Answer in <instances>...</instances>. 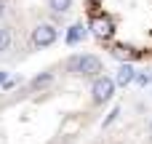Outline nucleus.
<instances>
[{"label": "nucleus", "mask_w": 152, "mask_h": 144, "mask_svg": "<svg viewBox=\"0 0 152 144\" xmlns=\"http://www.w3.org/2000/svg\"><path fill=\"white\" fill-rule=\"evenodd\" d=\"M67 72L91 77V75H99V72H102V61H99V56H94V53H77V56L67 59Z\"/></svg>", "instance_id": "obj_1"}, {"label": "nucleus", "mask_w": 152, "mask_h": 144, "mask_svg": "<svg viewBox=\"0 0 152 144\" xmlns=\"http://www.w3.org/2000/svg\"><path fill=\"white\" fill-rule=\"evenodd\" d=\"M56 37H59V32H56L53 24H37L32 29V45L35 48H48V45L56 43Z\"/></svg>", "instance_id": "obj_2"}, {"label": "nucleus", "mask_w": 152, "mask_h": 144, "mask_svg": "<svg viewBox=\"0 0 152 144\" xmlns=\"http://www.w3.org/2000/svg\"><path fill=\"white\" fill-rule=\"evenodd\" d=\"M112 94H115V80L112 77H96V83H94V102H110L112 99Z\"/></svg>", "instance_id": "obj_3"}, {"label": "nucleus", "mask_w": 152, "mask_h": 144, "mask_svg": "<svg viewBox=\"0 0 152 144\" xmlns=\"http://www.w3.org/2000/svg\"><path fill=\"white\" fill-rule=\"evenodd\" d=\"M91 29H94L99 37H112L115 24H112L110 16H94V19H91Z\"/></svg>", "instance_id": "obj_4"}, {"label": "nucleus", "mask_w": 152, "mask_h": 144, "mask_svg": "<svg viewBox=\"0 0 152 144\" xmlns=\"http://www.w3.org/2000/svg\"><path fill=\"white\" fill-rule=\"evenodd\" d=\"M134 80H136V72H134V67H131V64H120L115 83H118V86H128V83H134Z\"/></svg>", "instance_id": "obj_5"}, {"label": "nucleus", "mask_w": 152, "mask_h": 144, "mask_svg": "<svg viewBox=\"0 0 152 144\" xmlns=\"http://www.w3.org/2000/svg\"><path fill=\"white\" fill-rule=\"evenodd\" d=\"M83 37H86V27H83V24H72V27H69V32H67V37H64V40H67V43H69V45H75V43H80V40H83Z\"/></svg>", "instance_id": "obj_6"}, {"label": "nucleus", "mask_w": 152, "mask_h": 144, "mask_svg": "<svg viewBox=\"0 0 152 144\" xmlns=\"http://www.w3.org/2000/svg\"><path fill=\"white\" fill-rule=\"evenodd\" d=\"M48 5H51L53 13H67L72 8V0H48Z\"/></svg>", "instance_id": "obj_7"}, {"label": "nucleus", "mask_w": 152, "mask_h": 144, "mask_svg": "<svg viewBox=\"0 0 152 144\" xmlns=\"http://www.w3.org/2000/svg\"><path fill=\"white\" fill-rule=\"evenodd\" d=\"M112 53H115L118 59H131V56H134L136 51H134L131 45H115V48H112Z\"/></svg>", "instance_id": "obj_8"}, {"label": "nucleus", "mask_w": 152, "mask_h": 144, "mask_svg": "<svg viewBox=\"0 0 152 144\" xmlns=\"http://www.w3.org/2000/svg\"><path fill=\"white\" fill-rule=\"evenodd\" d=\"M8 45H11V29L0 27V51H8Z\"/></svg>", "instance_id": "obj_9"}, {"label": "nucleus", "mask_w": 152, "mask_h": 144, "mask_svg": "<svg viewBox=\"0 0 152 144\" xmlns=\"http://www.w3.org/2000/svg\"><path fill=\"white\" fill-rule=\"evenodd\" d=\"M136 83H139V86H150V83H152V69L139 72V75H136Z\"/></svg>", "instance_id": "obj_10"}, {"label": "nucleus", "mask_w": 152, "mask_h": 144, "mask_svg": "<svg viewBox=\"0 0 152 144\" xmlns=\"http://www.w3.org/2000/svg\"><path fill=\"white\" fill-rule=\"evenodd\" d=\"M45 83H51V75H43V77H35V80H32L35 88H40V86H45Z\"/></svg>", "instance_id": "obj_11"}, {"label": "nucleus", "mask_w": 152, "mask_h": 144, "mask_svg": "<svg viewBox=\"0 0 152 144\" xmlns=\"http://www.w3.org/2000/svg\"><path fill=\"white\" fill-rule=\"evenodd\" d=\"M118 115H120V110H112V112H110V118H107V120H104V128H107V126H110V123H112V120H115V118H118Z\"/></svg>", "instance_id": "obj_12"}, {"label": "nucleus", "mask_w": 152, "mask_h": 144, "mask_svg": "<svg viewBox=\"0 0 152 144\" xmlns=\"http://www.w3.org/2000/svg\"><path fill=\"white\" fill-rule=\"evenodd\" d=\"M0 83H8V77H5V72H0Z\"/></svg>", "instance_id": "obj_13"}, {"label": "nucleus", "mask_w": 152, "mask_h": 144, "mask_svg": "<svg viewBox=\"0 0 152 144\" xmlns=\"http://www.w3.org/2000/svg\"><path fill=\"white\" fill-rule=\"evenodd\" d=\"M3 13H5V5H3V0H0V16H3Z\"/></svg>", "instance_id": "obj_14"}, {"label": "nucleus", "mask_w": 152, "mask_h": 144, "mask_svg": "<svg viewBox=\"0 0 152 144\" xmlns=\"http://www.w3.org/2000/svg\"><path fill=\"white\" fill-rule=\"evenodd\" d=\"M150 131H152V123H150Z\"/></svg>", "instance_id": "obj_15"}]
</instances>
